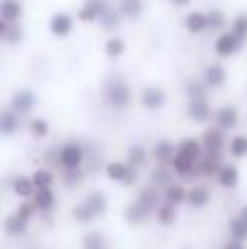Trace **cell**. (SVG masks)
<instances>
[{"instance_id": "ba28073f", "label": "cell", "mask_w": 247, "mask_h": 249, "mask_svg": "<svg viewBox=\"0 0 247 249\" xmlns=\"http://www.w3.org/2000/svg\"><path fill=\"white\" fill-rule=\"evenodd\" d=\"M187 119L191 124H199V126L209 124L213 119V109L209 104V97H204V99H187Z\"/></svg>"}, {"instance_id": "d6a6232c", "label": "cell", "mask_w": 247, "mask_h": 249, "mask_svg": "<svg viewBox=\"0 0 247 249\" xmlns=\"http://www.w3.org/2000/svg\"><path fill=\"white\" fill-rule=\"evenodd\" d=\"M177 208H179V206L163 201V203L158 206V211H155V220H158V225H163V228L174 225V223H177V218H179V211H177Z\"/></svg>"}, {"instance_id": "ab89813d", "label": "cell", "mask_w": 247, "mask_h": 249, "mask_svg": "<svg viewBox=\"0 0 247 249\" xmlns=\"http://www.w3.org/2000/svg\"><path fill=\"white\" fill-rule=\"evenodd\" d=\"M209 92H211V87L204 83V78H201V80L191 78V80H187V85H184L187 99H204V97H209Z\"/></svg>"}, {"instance_id": "7a4b0ae2", "label": "cell", "mask_w": 247, "mask_h": 249, "mask_svg": "<svg viewBox=\"0 0 247 249\" xmlns=\"http://www.w3.org/2000/svg\"><path fill=\"white\" fill-rule=\"evenodd\" d=\"M90 148L82 141H66L58 145V169H73L87 162Z\"/></svg>"}, {"instance_id": "f546056e", "label": "cell", "mask_w": 247, "mask_h": 249, "mask_svg": "<svg viewBox=\"0 0 247 249\" xmlns=\"http://www.w3.org/2000/svg\"><path fill=\"white\" fill-rule=\"evenodd\" d=\"M124 19H126V17H124V12L119 10V5H112V7L99 17V22H97V24H99L104 32H116V29L121 27V22H124Z\"/></svg>"}, {"instance_id": "ffe728a7", "label": "cell", "mask_w": 247, "mask_h": 249, "mask_svg": "<svg viewBox=\"0 0 247 249\" xmlns=\"http://www.w3.org/2000/svg\"><path fill=\"white\" fill-rule=\"evenodd\" d=\"M177 153L179 155H187V158H191V160H201L204 158V143H201V138H194V136H187V138H182V141H177Z\"/></svg>"}, {"instance_id": "44dd1931", "label": "cell", "mask_w": 247, "mask_h": 249, "mask_svg": "<svg viewBox=\"0 0 247 249\" xmlns=\"http://www.w3.org/2000/svg\"><path fill=\"white\" fill-rule=\"evenodd\" d=\"M226 165L223 155H213V153H204V158L199 160V172L204 179H216L221 167Z\"/></svg>"}, {"instance_id": "816d5d0a", "label": "cell", "mask_w": 247, "mask_h": 249, "mask_svg": "<svg viewBox=\"0 0 247 249\" xmlns=\"http://www.w3.org/2000/svg\"><path fill=\"white\" fill-rule=\"evenodd\" d=\"M187 249H189V247H187Z\"/></svg>"}, {"instance_id": "8d00e7d4", "label": "cell", "mask_w": 247, "mask_h": 249, "mask_svg": "<svg viewBox=\"0 0 247 249\" xmlns=\"http://www.w3.org/2000/svg\"><path fill=\"white\" fill-rule=\"evenodd\" d=\"M32 181H34L37 189H54V184H56V172L49 169V167H37V169L32 172Z\"/></svg>"}, {"instance_id": "836d02e7", "label": "cell", "mask_w": 247, "mask_h": 249, "mask_svg": "<svg viewBox=\"0 0 247 249\" xmlns=\"http://www.w3.org/2000/svg\"><path fill=\"white\" fill-rule=\"evenodd\" d=\"M85 179H87V169H85V165L73 167V169H61V184H63V186H68V189L80 186Z\"/></svg>"}, {"instance_id": "9a60e30c", "label": "cell", "mask_w": 247, "mask_h": 249, "mask_svg": "<svg viewBox=\"0 0 247 249\" xmlns=\"http://www.w3.org/2000/svg\"><path fill=\"white\" fill-rule=\"evenodd\" d=\"M201 78H204V83L209 85L211 89H221L223 85L228 83V71H226V66L221 61H213V63H209L204 68Z\"/></svg>"}, {"instance_id": "b9f144b4", "label": "cell", "mask_w": 247, "mask_h": 249, "mask_svg": "<svg viewBox=\"0 0 247 249\" xmlns=\"http://www.w3.org/2000/svg\"><path fill=\"white\" fill-rule=\"evenodd\" d=\"M206 12H209V32H223L228 27V17L221 7H211Z\"/></svg>"}, {"instance_id": "6da1fadb", "label": "cell", "mask_w": 247, "mask_h": 249, "mask_svg": "<svg viewBox=\"0 0 247 249\" xmlns=\"http://www.w3.org/2000/svg\"><path fill=\"white\" fill-rule=\"evenodd\" d=\"M102 97H104V104L112 111H126L131 107L133 92H131L129 83L121 75H109L102 85Z\"/></svg>"}, {"instance_id": "7402d4cb", "label": "cell", "mask_w": 247, "mask_h": 249, "mask_svg": "<svg viewBox=\"0 0 247 249\" xmlns=\"http://www.w3.org/2000/svg\"><path fill=\"white\" fill-rule=\"evenodd\" d=\"M151 155H153V162L170 165L172 158L177 155V143H172V141H167V138H160V141L151 148Z\"/></svg>"}, {"instance_id": "4316f807", "label": "cell", "mask_w": 247, "mask_h": 249, "mask_svg": "<svg viewBox=\"0 0 247 249\" xmlns=\"http://www.w3.org/2000/svg\"><path fill=\"white\" fill-rule=\"evenodd\" d=\"M174 179H177L174 169L170 165H165V162H155V167L151 169V184H155L158 189H165V186L172 184Z\"/></svg>"}, {"instance_id": "d6986e66", "label": "cell", "mask_w": 247, "mask_h": 249, "mask_svg": "<svg viewBox=\"0 0 247 249\" xmlns=\"http://www.w3.org/2000/svg\"><path fill=\"white\" fill-rule=\"evenodd\" d=\"M10 191H12L19 201L32 198L34 191H37V186H34V181H32V174H17V177H12V179H10Z\"/></svg>"}, {"instance_id": "1f68e13d", "label": "cell", "mask_w": 247, "mask_h": 249, "mask_svg": "<svg viewBox=\"0 0 247 249\" xmlns=\"http://www.w3.org/2000/svg\"><path fill=\"white\" fill-rule=\"evenodd\" d=\"M228 155H230V160H245L247 158V133H233L228 138Z\"/></svg>"}, {"instance_id": "681fc988", "label": "cell", "mask_w": 247, "mask_h": 249, "mask_svg": "<svg viewBox=\"0 0 247 249\" xmlns=\"http://www.w3.org/2000/svg\"><path fill=\"white\" fill-rule=\"evenodd\" d=\"M170 2H172L174 7H184V5H189L191 0H170Z\"/></svg>"}, {"instance_id": "74e56055", "label": "cell", "mask_w": 247, "mask_h": 249, "mask_svg": "<svg viewBox=\"0 0 247 249\" xmlns=\"http://www.w3.org/2000/svg\"><path fill=\"white\" fill-rule=\"evenodd\" d=\"M228 237H235V240H243L247 242V220L240 215V213H235L233 218H228Z\"/></svg>"}, {"instance_id": "cb8c5ba5", "label": "cell", "mask_w": 247, "mask_h": 249, "mask_svg": "<svg viewBox=\"0 0 247 249\" xmlns=\"http://www.w3.org/2000/svg\"><path fill=\"white\" fill-rule=\"evenodd\" d=\"M151 158H153V155H151V150H148L143 143H133V145L126 148V158H124V160L131 167H138V169H141V167L148 165Z\"/></svg>"}, {"instance_id": "bcb514c9", "label": "cell", "mask_w": 247, "mask_h": 249, "mask_svg": "<svg viewBox=\"0 0 247 249\" xmlns=\"http://www.w3.org/2000/svg\"><path fill=\"white\" fill-rule=\"evenodd\" d=\"M104 247H107L104 235L97 232V230H92V232H87V235L82 237V249H104Z\"/></svg>"}, {"instance_id": "f1b7e54d", "label": "cell", "mask_w": 247, "mask_h": 249, "mask_svg": "<svg viewBox=\"0 0 247 249\" xmlns=\"http://www.w3.org/2000/svg\"><path fill=\"white\" fill-rule=\"evenodd\" d=\"M0 17L7 22H22L24 2L22 0H0Z\"/></svg>"}, {"instance_id": "603a6c76", "label": "cell", "mask_w": 247, "mask_h": 249, "mask_svg": "<svg viewBox=\"0 0 247 249\" xmlns=\"http://www.w3.org/2000/svg\"><path fill=\"white\" fill-rule=\"evenodd\" d=\"M22 119L24 116H19L17 111H12L10 107L2 111V116H0V133L5 136V138H10V136H15L19 128H22Z\"/></svg>"}, {"instance_id": "277c9868", "label": "cell", "mask_w": 247, "mask_h": 249, "mask_svg": "<svg viewBox=\"0 0 247 249\" xmlns=\"http://www.w3.org/2000/svg\"><path fill=\"white\" fill-rule=\"evenodd\" d=\"M199 138H201L206 153H213V155H228V131H223L221 126L211 124L209 128H204V133H201Z\"/></svg>"}, {"instance_id": "83f0119b", "label": "cell", "mask_w": 247, "mask_h": 249, "mask_svg": "<svg viewBox=\"0 0 247 249\" xmlns=\"http://www.w3.org/2000/svg\"><path fill=\"white\" fill-rule=\"evenodd\" d=\"M187 191H189V186H184V181L179 179V181H172V184H167L163 189V198L167 203H174V206H184V201H187Z\"/></svg>"}, {"instance_id": "4fadbf2b", "label": "cell", "mask_w": 247, "mask_h": 249, "mask_svg": "<svg viewBox=\"0 0 247 249\" xmlns=\"http://www.w3.org/2000/svg\"><path fill=\"white\" fill-rule=\"evenodd\" d=\"M151 218H153V213H151L138 198L129 201V206L124 208V220H126V225H131V228H141V225L148 223Z\"/></svg>"}, {"instance_id": "7bdbcfd3", "label": "cell", "mask_w": 247, "mask_h": 249, "mask_svg": "<svg viewBox=\"0 0 247 249\" xmlns=\"http://www.w3.org/2000/svg\"><path fill=\"white\" fill-rule=\"evenodd\" d=\"M15 213H17L19 218H24L27 223H32V220L39 215V211H37V206H34V201H32V198H24V201H19V206L15 208Z\"/></svg>"}, {"instance_id": "2e32d148", "label": "cell", "mask_w": 247, "mask_h": 249, "mask_svg": "<svg viewBox=\"0 0 247 249\" xmlns=\"http://www.w3.org/2000/svg\"><path fill=\"white\" fill-rule=\"evenodd\" d=\"M209 203H211V189H209L206 184H191L189 191H187L184 206H189V208H194V211H201V208H206Z\"/></svg>"}, {"instance_id": "30bf717a", "label": "cell", "mask_w": 247, "mask_h": 249, "mask_svg": "<svg viewBox=\"0 0 247 249\" xmlns=\"http://www.w3.org/2000/svg\"><path fill=\"white\" fill-rule=\"evenodd\" d=\"M7 107H10L12 111H17L19 116H29V114L34 111V107H37V94H34L32 89L22 87V89H17V92L10 97Z\"/></svg>"}, {"instance_id": "f6af8a7d", "label": "cell", "mask_w": 247, "mask_h": 249, "mask_svg": "<svg viewBox=\"0 0 247 249\" xmlns=\"http://www.w3.org/2000/svg\"><path fill=\"white\" fill-rule=\"evenodd\" d=\"M230 29H233V34L243 41L247 46V15H238V17H233V22H230Z\"/></svg>"}, {"instance_id": "9c48e42d", "label": "cell", "mask_w": 247, "mask_h": 249, "mask_svg": "<svg viewBox=\"0 0 247 249\" xmlns=\"http://www.w3.org/2000/svg\"><path fill=\"white\" fill-rule=\"evenodd\" d=\"M213 124L221 126L223 131H235L240 126V111L235 104H221L218 109H213Z\"/></svg>"}, {"instance_id": "5b68a950", "label": "cell", "mask_w": 247, "mask_h": 249, "mask_svg": "<svg viewBox=\"0 0 247 249\" xmlns=\"http://www.w3.org/2000/svg\"><path fill=\"white\" fill-rule=\"evenodd\" d=\"M138 102H141V107H143L146 111H151V114L163 111L165 104H167V92H165L160 85H148V87L141 89Z\"/></svg>"}, {"instance_id": "e575fe53", "label": "cell", "mask_w": 247, "mask_h": 249, "mask_svg": "<svg viewBox=\"0 0 247 249\" xmlns=\"http://www.w3.org/2000/svg\"><path fill=\"white\" fill-rule=\"evenodd\" d=\"M124 53H126V41H124L119 34L107 36V41H104V56L112 58V61H116V58H121Z\"/></svg>"}, {"instance_id": "7dc6e473", "label": "cell", "mask_w": 247, "mask_h": 249, "mask_svg": "<svg viewBox=\"0 0 247 249\" xmlns=\"http://www.w3.org/2000/svg\"><path fill=\"white\" fill-rule=\"evenodd\" d=\"M221 249H247V245L243 242V240H235V237H228L223 245H221Z\"/></svg>"}, {"instance_id": "52a82bcc", "label": "cell", "mask_w": 247, "mask_h": 249, "mask_svg": "<svg viewBox=\"0 0 247 249\" xmlns=\"http://www.w3.org/2000/svg\"><path fill=\"white\" fill-rule=\"evenodd\" d=\"M76 19H78V17H73L71 12H54L51 19H49V32H51V36H56V39L71 36L73 29H76Z\"/></svg>"}, {"instance_id": "d4e9b609", "label": "cell", "mask_w": 247, "mask_h": 249, "mask_svg": "<svg viewBox=\"0 0 247 249\" xmlns=\"http://www.w3.org/2000/svg\"><path fill=\"white\" fill-rule=\"evenodd\" d=\"M2 230L7 237H24L27 230H29V223L24 218H19L17 213H10L5 220H2Z\"/></svg>"}, {"instance_id": "e0dca14e", "label": "cell", "mask_w": 247, "mask_h": 249, "mask_svg": "<svg viewBox=\"0 0 247 249\" xmlns=\"http://www.w3.org/2000/svg\"><path fill=\"white\" fill-rule=\"evenodd\" d=\"M136 198L153 213V218H155V211H158V206L163 203V189H158L155 184H148V186H141L138 189V194H136Z\"/></svg>"}, {"instance_id": "ac0fdd59", "label": "cell", "mask_w": 247, "mask_h": 249, "mask_svg": "<svg viewBox=\"0 0 247 249\" xmlns=\"http://www.w3.org/2000/svg\"><path fill=\"white\" fill-rule=\"evenodd\" d=\"M216 181H218L221 189H226V191H235V189L240 186V167L235 165V162H226V165L221 167Z\"/></svg>"}, {"instance_id": "484cf974", "label": "cell", "mask_w": 247, "mask_h": 249, "mask_svg": "<svg viewBox=\"0 0 247 249\" xmlns=\"http://www.w3.org/2000/svg\"><path fill=\"white\" fill-rule=\"evenodd\" d=\"M129 169H131V165L126 160H109L104 165V177L114 184H124V179L129 177Z\"/></svg>"}, {"instance_id": "d590c367", "label": "cell", "mask_w": 247, "mask_h": 249, "mask_svg": "<svg viewBox=\"0 0 247 249\" xmlns=\"http://www.w3.org/2000/svg\"><path fill=\"white\" fill-rule=\"evenodd\" d=\"M27 131H29L32 138L44 141V138H49V133H51V124H49L46 119H41V116H32V119L27 121Z\"/></svg>"}, {"instance_id": "c3c4849f", "label": "cell", "mask_w": 247, "mask_h": 249, "mask_svg": "<svg viewBox=\"0 0 247 249\" xmlns=\"http://www.w3.org/2000/svg\"><path fill=\"white\" fill-rule=\"evenodd\" d=\"M138 172H141L138 167H131L129 169V177L124 179V186H136L138 184Z\"/></svg>"}, {"instance_id": "5bb4252c", "label": "cell", "mask_w": 247, "mask_h": 249, "mask_svg": "<svg viewBox=\"0 0 247 249\" xmlns=\"http://www.w3.org/2000/svg\"><path fill=\"white\" fill-rule=\"evenodd\" d=\"M32 201H34L39 215H44V218H51V213L56 211V203H58L54 189H37L34 196H32Z\"/></svg>"}, {"instance_id": "7c38bea8", "label": "cell", "mask_w": 247, "mask_h": 249, "mask_svg": "<svg viewBox=\"0 0 247 249\" xmlns=\"http://www.w3.org/2000/svg\"><path fill=\"white\" fill-rule=\"evenodd\" d=\"M182 24H184V32H187V34L199 36V34L209 32V12H206V10H191V12L184 15Z\"/></svg>"}, {"instance_id": "f907efd6", "label": "cell", "mask_w": 247, "mask_h": 249, "mask_svg": "<svg viewBox=\"0 0 247 249\" xmlns=\"http://www.w3.org/2000/svg\"><path fill=\"white\" fill-rule=\"evenodd\" d=\"M238 213H240V215H243V218H245V220H247V203H245V206H243V208H240V211H238Z\"/></svg>"}, {"instance_id": "4dcf8cb0", "label": "cell", "mask_w": 247, "mask_h": 249, "mask_svg": "<svg viewBox=\"0 0 247 249\" xmlns=\"http://www.w3.org/2000/svg\"><path fill=\"white\" fill-rule=\"evenodd\" d=\"M90 208H92V213L97 215V218H102L104 213H107V206H109V198H107V194L104 191H99V189H92L85 198H82Z\"/></svg>"}, {"instance_id": "8fae6325", "label": "cell", "mask_w": 247, "mask_h": 249, "mask_svg": "<svg viewBox=\"0 0 247 249\" xmlns=\"http://www.w3.org/2000/svg\"><path fill=\"white\" fill-rule=\"evenodd\" d=\"M170 167L174 169L177 179H182V181H189V179L201 177V172H199V162H196V160H191V158H187V155H179V153L172 158Z\"/></svg>"}, {"instance_id": "3957f363", "label": "cell", "mask_w": 247, "mask_h": 249, "mask_svg": "<svg viewBox=\"0 0 247 249\" xmlns=\"http://www.w3.org/2000/svg\"><path fill=\"white\" fill-rule=\"evenodd\" d=\"M243 49H245V44L233 34V29H230V27H228V29H223V32H218V34H216V39H213V53H216L221 61L238 56Z\"/></svg>"}, {"instance_id": "ee69618b", "label": "cell", "mask_w": 247, "mask_h": 249, "mask_svg": "<svg viewBox=\"0 0 247 249\" xmlns=\"http://www.w3.org/2000/svg\"><path fill=\"white\" fill-rule=\"evenodd\" d=\"M73 218L78 220V223H82V225H90L92 220H97V215L92 213V208L82 201V203H78L76 208H73Z\"/></svg>"}, {"instance_id": "60d3db41", "label": "cell", "mask_w": 247, "mask_h": 249, "mask_svg": "<svg viewBox=\"0 0 247 249\" xmlns=\"http://www.w3.org/2000/svg\"><path fill=\"white\" fill-rule=\"evenodd\" d=\"M0 39L7 44V46H17V44H22V39H24V29H22V22H10V27L0 34Z\"/></svg>"}, {"instance_id": "8992f818", "label": "cell", "mask_w": 247, "mask_h": 249, "mask_svg": "<svg viewBox=\"0 0 247 249\" xmlns=\"http://www.w3.org/2000/svg\"><path fill=\"white\" fill-rule=\"evenodd\" d=\"M112 7V2L109 0H85L80 5V10H78V22L80 24H97L99 22V17L107 12Z\"/></svg>"}, {"instance_id": "f35d334b", "label": "cell", "mask_w": 247, "mask_h": 249, "mask_svg": "<svg viewBox=\"0 0 247 249\" xmlns=\"http://www.w3.org/2000/svg\"><path fill=\"white\" fill-rule=\"evenodd\" d=\"M119 10L126 19H138L146 12V0H119Z\"/></svg>"}]
</instances>
